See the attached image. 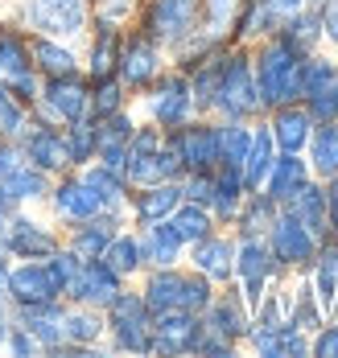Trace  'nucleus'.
<instances>
[{"mask_svg": "<svg viewBox=\"0 0 338 358\" xmlns=\"http://www.w3.org/2000/svg\"><path fill=\"white\" fill-rule=\"evenodd\" d=\"M252 148V124L248 120H223L219 124V165H244Z\"/></svg>", "mask_w": 338, "mask_h": 358, "instance_id": "obj_42", "label": "nucleus"}, {"mask_svg": "<svg viewBox=\"0 0 338 358\" xmlns=\"http://www.w3.org/2000/svg\"><path fill=\"white\" fill-rule=\"evenodd\" d=\"M182 202V185L178 181H157V185H141V194L132 198V218L145 227V222H161L178 210Z\"/></svg>", "mask_w": 338, "mask_h": 358, "instance_id": "obj_27", "label": "nucleus"}, {"mask_svg": "<svg viewBox=\"0 0 338 358\" xmlns=\"http://www.w3.org/2000/svg\"><path fill=\"white\" fill-rule=\"evenodd\" d=\"M4 280H8V264H4V255H0V292H4Z\"/></svg>", "mask_w": 338, "mask_h": 358, "instance_id": "obj_55", "label": "nucleus"}, {"mask_svg": "<svg viewBox=\"0 0 338 358\" xmlns=\"http://www.w3.org/2000/svg\"><path fill=\"white\" fill-rule=\"evenodd\" d=\"M326 185V222H330V239H338V173L322 181Z\"/></svg>", "mask_w": 338, "mask_h": 358, "instance_id": "obj_53", "label": "nucleus"}, {"mask_svg": "<svg viewBox=\"0 0 338 358\" xmlns=\"http://www.w3.org/2000/svg\"><path fill=\"white\" fill-rule=\"evenodd\" d=\"M91 0H25V21L41 37H78L87 29Z\"/></svg>", "mask_w": 338, "mask_h": 358, "instance_id": "obj_10", "label": "nucleus"}, {"mask_svg": "<svg viewBox=\"0 0 338 358\" xmlns=\"http://www.w3.org/2000/svg\"><path fill=\"white\" fill-rule=\"evenodd\" d=\"M21 313V325L34 334L41 342V350L50 346H62V305L58 301H45V305H25V309H17Z\"/></svg>", "mask_w": 338, "mask_h": 358, "instance_id": "obj_33", "label": "nucleus"}, {"mask_svg": "<svg viewBox=\"0 0 338 358\" xmlns=\"http://www.w3.org/2000/svg\"><path fill=\"white\" fill-rule=\"evenodd\" d=\"M13 317H8V309H4V301H0V342H8V329H13Z\"/></svg>", "mask_w": 338, "mask_h": 358, "instance_id": "obj_54", "label": "nucleus"}, {"mask_svg": "<svg viewBox=\"0 0 338 358\" xmlns=\"http://www.w3.org/2000/svg\"><path fill=\"white\" fill-rule=\"evenodd\" d=\"M108 334L104 322V309H91V305H75V309H62V346H95L99 338Z\"/></svg>", "mask_w": 338, "mask_h": 358, "instance_id": "obj_28", "label": "nucleus"}, {"mask_svg": "<svg viewBox=\"0 0 338 358\" xmlns=\"http://www.w3.org/2000/svg\"><path fill=\"white\" fill-rule=\"evenodd\" d=\"M268 132L276 141V152H305V144L314 136V120L301 103H281L268 111Z\"/></svg>", "mask_w": 338, "mask_h": 358, "instance_id": "obj_19", "label": "nucleus"}, {"mask_svg": "<svg viewBox=\"0 0 338 358\" xmlns=\"http://www.w3.org/2000/svg\"><path fill=\"white\" fill-rule=\"evenodd\" d=\"M161 74V45L145 29L120 41V58H115V78L124 87H153V78Z\"/></svg>", "mask_w": 338, "mask_h": 358, "instance_id": "obj_14", "label": "nucleus"}, {"mask_svg": "<svg viewBox=\"0 0 338 358\" xmlns=\"http://www.w3.org/2000/svg\"><path fill=\"white\" fill-rule=\"evenodd\" d=\"M136 239H141L145 268H174V264H182V251H186V243L174 235L169 218H161V222H145Z\"/></svg>", "mask_w": 338, "mask_h": 358, "instance_id": "obj_23", "label": "nucleus"}, {"mask_svg": "<svg viewBox=\"0 0 338 358\" xmlns=\"http://www.w3.org/2000/svg\"><path fill=\"white\" fill-rule=\"evenodd\" d=\"M141 296H145L149 313H165V309L202 313L215 296V285L202 272H178V264H174V268H153L141 285Z\"/></svg>", "mask_w": 338, "mask_h": 358, "instance_id": "obj_3", "label": "nucleus"}, {"mask_svg": "<svg viewBox=\"0 0 338 358\" xmlns=\"http://www.w3.org/2000/svg\"><path fill=\"white\" fill-rule=\"evenodd\" d=\"M309 178H314V173H309V161H305L301 152H276V161H272V169H268V178H264L260 189L272 202H285V198L297 194Z\"/></svg>", "mask_w": 338, "mask_h": 358, "instance_id": "obj_25", "label": "nucleus"}, {"mask_svg": "<svg viewBox=\"0 0 338 358\" xmlns=\"http://www.w3.org/2000/svg\"><path fill=\"white\" fill-rule=\"evenodd\" d=\"M318 21H322V37L338 45V0H322L318 4Z\"/></svg>", "mask_w": 338, "mask_h": 358, "instance_id": "obj_51", "label": "nucleus"}, {"mask_svg": "<svg viewBox=\"0 0 338 358\" xmlns=\"http://www.w3.org/2000/svg\"><path fill=\"white\" fill-rule=\"evenodd\" d=\"M215 115L223 120H252L260 115V91H256V74H252V54L244 45H223V62H219V87H215Z\"/></svg>", "mask_w": 338, "mask_h": 358, "instance_id": "obj_2", "label": "nucleus"}, {"mask_svg": "<svg viewBox=\"0 0 338 358\" xmlns=\"http://www.w3.org/2000/svg\"><path fill=\"white\" fill-rule=\"evenodd\" d=\"M124 108V83L120 78H99V83H91V115L95 120H104V115H112V111Z\"/></svg>", "mask_w": 338, "mask_h": 358, "instance_id": "obj_46", "label": "nucleus"}, {"mask_svg": "<svg viewBox=\"0 0 338 358\" xmlns=\"http://www.w3.org/2000/svg\"><path fill=\"white\" fill-rule=\"evenodd\" d=\"M305 161L314 178H335L338 173V120L335 124H314V136L305 144Z\"/></svg>", "mask_w": 338, "mask_h": 358, "instance_id": "obj_32", "label": "nucleus"}, {"mask_svg": "<svg viewBox=\"0 0 338 358\" xmlns=\"http://www.w3.org/2000/svg\"><path fill=\"white\" fill-rule=\"evenodd\" d=\"M25 128H29V115H25V103L0 83V136L4 141H21L25 136Z\"/></svg>", "mask_w": 338, "mask_h": 358, "instance_id": "obj_45", "label": "nucleus"}, {"mask_svg": "<svg viewBox=\"0 0 338 358\" xmlns=\"http://www.w3.org/2000/svg\"><path fill=\"white\" fill-rule=\"evenodd\" d=\"M272 161H276V141H272L268 124H260V128H252V148H248V157H244V165H239L244 185H248V189H260L264 178H268V169H272Z\"/></svg>", "mask_w": 338, "mask_h": 358, "instance_id": "obj_35", "label": "nucleus"}, {"mask_svg": "<svg viewBox=\"0 0 338 358\" xmlns=\"http://www.w3.org/2000/svg\"><path fill=\"white\" fill-rule=\"evenodd\" d=\"M54 215L78 227V222H87V218L104 215V202H99V194L83 181V173H75V178H62L54 185Z\"/></svg>", "mask_w": 338, "mask_h": 358, "instance_id": "obj_21", "label": "nucleus"}, {"mask_svg": "<svg viewBox=\"0 0 338 358\" xmlns=\"http://www.w3.org/2000/svg\"><path fill=\"white\" fill-rule=\"evenodd\" d=\"M115 227H120V218H115V215L87 218V222H78V227H75V235H71V243H66V248L75 251L78 259H99V255H104V248L112 243Z\"/></svg>", "mask_w": 338, "mask_h": 358, "instance_id": "obj_31", "label": "nucleus"}, {"mask_svg": "<svg viewBox=\"0 0 338 358\" xmlns=\"http://www.w3.org/2000/svg\"><path fill=\"white\" fill-rule=\"evenodd\" d=\"M145 111L161 132H174L182 128L186 120H194V91H190V74L174 71V74H157L153 78V91L145 95Z\"/></svg>", "mask_w": 338, "mask_h": 358, "instance_id": "obj_6", "label": "nucleus"}, {"mask_svg": "<svg viewBox=\"0 0 338 358\" xmlns=\"http://www.w3.org/2000/svg\"><path fill=\"white\" fill-rule=\"evenodd\" d=\"M108 338L115 350L153 355V313L141 292H120L108 305Z\"/></svg>", "mask_w": 338, "mask_h": 358, "instance_id": "obj_5", "label": "nucleus"}, {"mask_svg": "<svg viewBox=\"0 0 338 358\" xmlns=\"http://www.w3.org/2000/svg\"><path fill=\"white\" fill-rule=\"evenodd\" d=\"M29 58L45 78H62V74H78V58L71 45H62L58 37H38L29 45Z\"/></svg>", "mask_w": 338, "mask_h": 358, "instance_id": "obj_36", "label": "nucleus"}, {"mask_svg": "<svg viewBox=\"0 0 338 358\" xmlns=\"http://www.w3.org/2000/svg\"><path fill=\"white\" fill-rule=\"evenodd\" d=\"M309 350L318 358H338V317L335 322H322L309 334Z\"/></svg>", "mask_w": 338, "mask_h": 358, "instance_id": "obj_49", "label": "nucleus"}, {"mask_svg": "<svg viewBox=\"0 0 338 358\" xmlns=\"http://www.w3.org/2000/svg\"><path fill=\"white\" fill-rule=\"evenodd\" d=\"M17 144H21L25 161H29V165H38L41 173H66V169H71L66 141H62V132H58V128H50V124H29V128H25V136H21Z\"/></svg>", "mask_w": 338, "mask_h": 358, "instance_id": "obj_18", "label": "nucleus"}, {"mask_svg": "<svg viewBox=\"0 0 338 358\" xmlns=\"http://www.w3.org/2000/svg\"><path fill=\"white\" fill-rule=\"evenodd\" d=\"M124 292V280L115 276L104 259H83L78 272L71 276V285L62 296H71L75 305H91V309H108L115 296Z\"/></svg>", "mask_w": 338, "mask_h": 358, "instance_id": "obj_15", "label": "nucleus"}, {"mask_svg": "<svg viewBox=\"0 0 338 358\" xmlns=\"http://www.w3.org/2000/svg\"><path fill=\"white\" fill-rule=\"evenodd\" d=\"M34 108H38L41 124H71L78 115H91V87H87L78 74L45 78Z\"/></svg>", "mask_w": 338, "mask_h": 358, "instance_id": "obj_9", "label": "nucleus"}, {"mask_svg": "<svg viewBox=\"0 0 338 358\" xmlns=\"http://www.w3.org/2000/svg\"><path fill=\"white\" fill-rule=\"evenodd\" d=\"M244 198H248L244 173L235 165H215V189H211V215H215V222H235Z\"/></svg>", "mask_w": 338, "mask_h": 358, "instance_id": "obj_26", "label": "nucleus"}, {"mask_svg": "<svg viewBox=\"0 0 338 358\" xmlns=\"http://www.w3.org/2000/svg\"><path fill=\"white\" fill-rule=\"evenodd\" d=\"M0 189L8 194L13 206H25V202H38V198L50 194V173H41L38 165H29V161L21 157V161L0 178Z\"/></svg>", "mask_w": 338, "mask_h": 358, "instance_id": "obj_30", "label": "nucleus"}, {"mask_svg": "<svg viewBox=\"0 0 338 358\" xmlns=\"http://www.w3.org/2000/svg\"><path fill=\"white\" fill-rule=\"evenodd\" d=\"M281 210H289V215L305 222L318 239H330V222H326V185L322 181H305L297 194H289L285 202H281Z\"/></svg>", "mask_w": 338, "mask_h": 358, "instance_id": "obj_22", "label": "nucleus"}, {"mask_svg": "<svg viewBox=\"0 0 338 358\" xmlns=\"http://www.w3.org/2000/svg\"><path fill=\"white\" fill-rule=\"evenodd\" d=\"M338 78V62L335 58H326V54H301V66H297V91L301 99L305 95H314V91H322L326 83H335Z\"/></svg>", "mask_w": 338, "mask_h": 358, "instance_id": "obj_43", "label": "nucleus"}, {"mask_svg": "<svg viewBox=\"0 0 338 358\" xmlns=\"http://www.w3.org/2000/svg\"><path fill=\"white\" fill-rule=\"evenodd\" d=\"M276 215H281V202H272L264 189H248V198L235 215V227H239V235H268Z\"/></svg>", "mask_w": 338, "mask_h": 358, "instance_id": "obj_39", "label": "nucleus"}, {"mask_svg": "<svg viewBox=\"0 0 338 358\" xmlns=\"http://www.w3.org/2000/svg\"><path fill=\"white\" fill-rule=\"evenodd\" d=\"M169 227H174V235L186 243V248H194L198 239H206L211 231H215V215H211V206H198V202H178V210L169 215Z\"/></svg>", "mask_w": 338, "mask_h": 358, "instance_id": "obj_37", "label": "nucleus"}, {"mask_svg": "<svg viewBox=\"0 0 338 358\" xmlns=\"http://www.w3.org/2000/svg\"><path fill=\"white\" fill-rule=\"evenodd\" d=\"M305 4H309V0H264V8H268V17L276 21V29H281L293 13H301Z\"/></svg>", "mask_w": 338, "mask_h": 358, "instance_id": "obj_52", "label": "nucleus"}, {"mask_svg": "<svg viewBox=\"0 0 338 358\" xmlns=\"http://www.w3.org/2000/svg\"><path fill=\"white\" fill-rule=\"evenodd\" d=\"M281 272L285 268L276 264V255H272L264 235H239V243H235V280H239V296H244L248 309L260 305V296L272 288V280Z\"/></svg>", "mask_w": 338, "mask_h": 358, "instance_id": "obj_4", "label": "nucleus"}, {"mask_svg": "<svg viewBox=\"0 0 338 358\" xmlns=\"http://www.w3.org/2000/svg\"><path fill=\"white\" fill-rule=\"evenodd\" d=\"M301 108L309 111V120H314V124H335V120H338V78H335V83H326L322 91L305 95V99H301Z\"/></svg>", "mask_w": 338, "mask_h": 358, "instance_id": "obj_47", "label": "nucleus"}, {"mask_svg": "<svg viewBox=\"0 0 338 358\" xmlns=\"http://www.w3.org/2000/svg\"><path fill=\"white\" fill-rule=\"evenodd\" d=\"M132 8H136V0H95V21H104V25H124Z\"/></svg>", "mask_w": 338, "mask_h": 358, "instance_id": "obj_50", "label": "nucleus"}, {"mask_svg": "<svg viewBox=\"0 0 338 358\" xmlns=\"http://www.w3.org/2000/svg\"><path fill=\"white\" fill-rule=\"evenodd\" d=\"M297 66L301 54L285 37H264V45L252 54V74H256V91H260V108L272 111L281 103H301L297 91Z\"/></svg>", "mask_w": 338, "mask_h": 358, "instance_id": "obj_1", "label": "nucleus"}, {"mask_svg": "<svg viewBox=\"0 0 338 358\" xmlns=\"http://www.w3.org/2000/svg\"><path fill=\"white\" fill-rule=\"evenodd\" d=\"M202 334H206L202 313H186V309L153 313V350L161 355H198Z\"/></svg>", "mask_w": 338, "mask_h": 358, "instance_id": "obj_13", "label": "nucleus"}, {"mask_svg": "<svg viewBox=\"0 0 338 358\" xmlns=\"http://www.w3.org/2000/svg\"><path fill=\"white\" fill-rule=\"evenodd\" d=\"M4 292L17 309L25 305H45V301H58L62 296V280L54 276L50 259H25L17 268H8V280H4Z\"/></svg>", "mask_w": 338, "mask_h": 358, "instance_id": "obj_12", "label": "nucleus"}, {"mask_svg": "<svg viewBox=\"0 0 338 358\" xmlns=\"http://www.w3.org/2000/svg\"><path fill=\"white\" fill-rule=\"evenodd\" d=\"M83 181H87V185L99 194V202H104V215H115V218H120L124 210H128V178H124V173H115V169L99 165V161H95V165L87 161V165H83Z\"/></svg>", "mask_w": 338, "mask_h": 358, "instance_id": "obj_29", "label": "nucleus"}, {"mask_svg": "<svg viewBox=\"0 0 338 358\" xmlns=\"http://www.w3.org/2000/svg\"><path fill=\"white\" fill-rule=\"evenodd\" d=\"M276 37H285L297 54H314L318 50V41H322V21H318V4H305L301 13H293L281 29H276Z\"/></svg>", "mask_w": 338, "mask_h": 358, "instance_id": "obj_38", "label": "nucleus"}, {"mask_svg": "<svg viewBox=\"0 0 338 358\" xmlns=\"http://www.w3.org/2000/svg\"><path fill=\"white\" fill-rule=\"evenodd\" d=\"M244 0H202V17H198V29L215 41H227L231 25H235V13H239Z\"/></svg>", "mask_w": 338, "mask_h": 358, "instance_id": "obj_44", "label": "nucleus"}, {"mask_svg": "<svg viewBox=\"0 0 338 358\" xmlns=\"http://www.w3.org/2000/svg\"><path fill=\"white\" fill-rule=\"evenodd\" d=\"M182 198L198 202V206H211V189H215V169L211 173H182Z\"/></svg>", "mask_w": 338, "mask_h": 358, "instance_id": "obj_48", "label": "nucleus"}, {"mask_svg": "<svg viewBox=\"0 0 338 358\" xmlns=\"http://www.w3.org/2000/svg\"><path fill=\"white\" fill-rule=\"evenodd\" d=\"M190 259H194V272H202L211 285L235 280V239H227L219 231H211L206 239H198Z\"/></svg>", "mask_w": 338, "mask_h": 358, "instance_id": "obj_20", "label": "nucleus"}, {"mask_svg": "<svg viewBox=\"0 0 338 358\" xmlns=\"http://www.w3.org/2000/svg\"><path fill=\"white\" fill-rule=\"evenodd\" d=\"M202 325H206V334L227 338L231 346H239L248 338V329H252V309L244 305L239 292H215L211 305L202 309Z\"/></svg>", "mask_w": 338, "mask_h": 358, "instance_id": "obj_16", "label": "nucleus"}, {"mask_svg": "<svg viewBox=\"0 0 338 358\" xmlns=\"http://www.w3.org/2000/svg\"><path fill=\"white\" fill-rule=\"evenodd\" d=\"M108 268H112L120 280H128V276H136L141 268H145V255H141V239L136 235H128V231H115L112 243L104 248V255H99Z\"/></svg>", "mask_w": 338, "mask_h": 358, "instance_id": "obj_40", "label": "nucleus"}, {"mask_svg": "<svg viewBox=\"0 0 338 358\" xmlns=\"http://www.w3.org/2000/svg\"><path fill=\"white\" fill-rule=\"evenodd\" d=\"M198 17H202V0H145L141 29H145L157 45L178 50V45L198 29Z\"/></svg>", "mask_w": 338, "mask_h": 358, "instance_id": "obj_7", "label": "nucleus"}, {"mask_svg": "<svg viewBox=\"0 0 338 358\" xmlns=\"http://www.w3.org/2000/svg\"><path fill=\"white\" fill-rule=\"evenodd\" d=\"M264 239H268V248H272V255H276L281 268H309L314 255H318V248H322V239H318L305 222H297L289 210H281V215L272 218V227H268Z\"/></svg>", "mask_w": 338, "mask_h": 358, "instance_id": "obj_11", "label": "nucleus"}, {"mask_svg": "<svg viewBox=\"0 0 338 358\" xmlns=\"http://www.w3.org/2000/svg\"><path fill=\"white\" fill-rule=\"evenodd\" d=\"M120 41H124L120 25H104V21H95V41H91V58H87V74H91V83L112 78V74H115Z\"/></svg>", "mask_w": 338, "mask_h": 358, "instance_id": "obj_34", "label": "nucleus"}, {"mask_svg": "<svg viewBox=\"0 0 338 358\" xmlns=\"http://www.w3.org/2000/svg\"><path fill=\"white\" fill-rule=\"evenodd\" d=\"M309 288H314L322 313L330 317L338 309V239H322V248L309 264Z\"/></svg>", "mask_w": 338, "mask_h": 358, "instance_id": "obj_24", "label": "nucleus"}, {"mask_svg": "<svg viewBox=\"0 0 338 358\" xmlns=\"http://www.w3.org/2000/svg\"><path fill=\"white\" fill-rule=\"evenodd\" d=\"M54 248H58V239L50 227L34 222L29 215H8L4 235H0V251H8L17 259H45Z\"/></svg>", "mask_w": 338, "mask_h": 358, "instance_id": "obj_17", "label": "nucleus"}, {"mask_svg": "<svg viewBox=\"0 0 338 358\" xmlns=\"http://www.w3.org/2000/svg\"><path fill=\"white\" fill-rule=\"evenodd\" d=\"M62 141H66V157H71V165H87V161H95V148H99L95 115H78V120H71L66 132H62Z\"/></svg>", "mask_w": 338, "mask_h": 358, "instance_id": "obj_41", "label": "nucleus"}, {"mask_svg": "<svg viewBox=\"0 0 338 358\" xmlns=\"http://www.w3.org/2000/svg\"><path fill=\"white\" fill-rule=\"evenodd\" d=\"M165 141L178 152L186 173H211L219 165V124L211 120H186L182 128L165 132Z\"/></svg>", "mask_w": 338, "mask_h": 358, "instance_id": "obj_8", "label": "nucleus"}]
</instances>
